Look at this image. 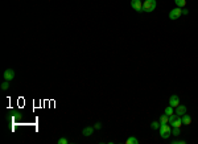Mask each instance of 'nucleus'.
<instances>
[{
	"mask_svg": "<svg viewBox=\"0 0 198 144\" xmlns=\"http://www.w3.org/2000/svg\"><path fill=\"white\" fill-rule=\"evenodd\" d=\"M3 75H4V79H7V81H12V79L15 78V70L13 69H7Z\"/></svg>",
	"mask_w": 198,
	"mask_h": 144,
	"instance_id": "39448f33",
	"label": "nucleus"
},
{
	"mask_svg": "<svg viewBox=\"0 0 198 144\" xmlns=\"http://www.w3.org/2000/svg\"><path fill=\"white\" fill-rule=\"evenodd\" d=\"M172 135V127H169L168 124H161L160 127V136L163 139H168V137Z\"/></svg>",
	"mask_w": 198,
	"mask_h": 144,
	"instance_id": "f03ea898",
	"label": "nucleus"
},
{
	"mask_svg": "<svg viewBox=\"0 0 198 144\" xmlns=\"http://www.w3.org/2000/svg\"><path fill=\"white\" fill-rule=\"evenodd\" d=\"M170 127H181L182 126V120H181V116H177V118L174 119V120L172 122V123H169Z\"/></svg>",
	"mask_w": 198,
	"mask_h": 144,
	"instance_id": "9d476101",
	"label": "nucleus"
},
{
	"mask_svg": "<svg viewBox=\"0 0 198 144\" xmlns=\"http://www.w3.org/2000/svg\"><path fill=\"white\" fill-rule=\"evenodd\" d=\"M156 10V0H145L143 3V12H153Z\"/></svg>",
	"mask_w": 198,
	"mask_h": 144,
	"instance_id": "f257e3e1",
	"label": "nucleus"
},
{
	"mask_svg": "<svg viewBox=\"0 0 198 144\" xmlns=\"http://www.w3.org/2000/svg\"><path fill=\"white\" fill-rule=\"evenodd\" d=\"M131 7L136 12H143V3L141 0H131Z\"/></svg>",
	"mask_w": 198,
	"mask_h": 144,
	"instance_id": "20e7f679",
	"label": "nucleus"
},
{
	"mask_svg": "<svg viewBox=\"0 0 198 144\" xmlns=\"http://www.w3.org/2000/svg\"><path fill=\"white\" fill-rule=\"evenodd\" d=\"M174 3L178 8H184L186 5V0H174Z\"/></svg>",
	"mask_w": 198,
	"mask_h": 144,
	"instance_id": "ddd939ff",
	"label": "nucleus"
},
{
	"mask_svg": "<svg viewBox=\"0 0 198 144\" xmlns=\"http://www.w3.org/2000/svg\"><path fill=\"white\" fill-rule=\"evenodd\" d=\"M58 144H68L69 142H68V139L66 137H61V139H58V142H57Z\"/></svg>",
	"mask_w": 198,
	"mask_h": 144,
	"instance_id": "a211bd4d",
	"label": "nucleus"
},
{
	"mask_svg": "<svg viewBox=\"0 0 198 144\" xmlns=\"http://www.w3.org/2000/svg\"><path fill=\"white\" fill-rule=\"evenodd\" d=\"M94 128H95V130H100V128H102V123H100V122H98V123L95 124V127H94Z\"/></svg>",
	"mask_w": 198,
	"mask_h": 144,
	"instance_id": "aec40b11",
	"label": "nucleus"
},
{
	"mask_svg": "<svg viewBox=\"0 0 198 144\" xmlns=\"http://www.w3.org/2000/svg\"><path fill=\"white\" fill-rule=\"evenodd\" d=\"M10 82H11V81H7V79L3 82V83H1V89H3V90H7V89L10 87Z\"/></svg>",
	"mask_w": 198,
	"mask_h": 144,
	"instance_id": "dca6fc26",
	"label": "nucleus"
},
{
	"mask_svg": "<svg viewBox=\"0 0 198 144\" xmlns=\"http://www.w3.org/2000/svg\"><path fill=\"white\" fill-rule=\"evenodd\" d=\"M176 114H177V116H182L184 114H186V107L178 105L177 107H176Z\"/></svg>",
	"mask_w": 198,
	"mask_h": 144,
	"instance_id": "1a4fd4ad",
	"label": "nucleus"
},
{
	"mask_svg": "<svg viewBox=\"0 0 198 144\" xmlns=\"http://www.w3.org/2000/svg\"><path fill=\"white\" fill-rule=\"evenodd\" d=\"M181 120H182V124L189 126V124H191V116L188 115V114H184L181 116Z\"/></svg>",
	"mask_w": 198,
	"mask_h": 144,
	"instance_id": "6e6552de",
	"label": "nucleus"
},
{
	"mask_svg": "<svg viewBox=\"0 0 198 144\" xmlns=\"http://www.w3.org/2000/svg\"><path fill=\"white\" fill-rule=\"evenodd\" d=\"M160 123H161V124H168V123H169V116L166 115V114L161 115V116H160Z\"/></svg>",
	"mask_w": 198,
	"mask_h": 144,
	"instance_id": "9b49d317",
	"label": "nucleus"
},
{
	"mask_svg": "<svg viewBox=\"0 0 198 144\" xmlns=\"http://www.w3.org/2000/svg\"><path fill=\"white\" fill-rule=\"evenodd\" d=\"M181 15H182V10L177 7V8H174V10H172L169 12V19L170 20H177Z\"/></svg>",
	"mask_w": 198,
	"mask_h": 144,
	"instance_id": "7ed1b4c3",
	"label": "nucleus"
},
{
	"mask_svg": "<svg viewBox=\"0 0 198 144\" xmlns=\"http://www.w3.org/2000/svg\"><path fill=\"white\" fill-rule=\"evenodd\" d=\"M180 105V98L177 95H172L169 98V106H172L173 109H176Z\"/></svg>",
	"mask_w": 198,
	"mask_h": 144,
	"instance_id": "423d86ee",
	"label": "nucleus"
},
{
	"mask_svg": "<svg viewBox=\"0 0 198 144\" xmlns=\"http://www.w3.org/2000/svg\"><path fill=\"white\" fill-rule=\"evenodd\" d=\"M173 130H172V134L174 135V136H178L180 135V132H181V131H180V127H172Z\"/></svg>",
	"mask_w": 198,
	"mask_h": 144,
	"instance_id": "f3484780",
	"label": "nucleus"
},
{
	"mask_svg": "<svg viewBox=\"0 0 198 144\" xmlns=\"http://www.w3.org/2000/svg\"><path fill=\"white\" fill-rule=\"evenodd\" d=\"M94 130H95V128H93V127H85L83 130H82V135H83V136H86V137H89V136L93 135Z\"/></svg>",
	"mask_w": 198,
	"mask_h": 144,
	"instance_id": "0eeeda50",
	"label": "nucleus"
},
{
	"mask_svg": "<svg viewBox=\"0 0 198 144\" xmlns=\"http://www.w3.org/2000/svg\"><path fill=\"white\" fill-rule=\"evenodd\" d=\"M165 114L168 115V116L174 114V112H173V107H172V106H168V107H166V109H165Z\"/></svg>",
	"mask_w": 198,
	"mask_h": 144,
	"instance_id": "2eb2a0df",
	"label": "nucleus"
},
{
	"mask_svg": "<svg viewBox=\"0 0 198 144\" xmlns=\"http://www.w3.org/2000/svg\"><path fill=\"white\" fill-rule=\"evenodd\" d=\"M139 143V140L136 139L135 136H130L128 139L126 140V144H138Z\"/></svg>",
	"mask_w": 198,
	"mask_h": 144,
	"instance_id": "f8f14e48",
	"label": "nucleus"
},
{
	"mask_svg": "<svg viewBox=\"0 0 198 144\" xmlns=\"http://www.w3.org/2000/svg\"><path fill=\"white\" fill-rule=\"evenodd\" d=\"M172 144H185L184 140H173Z\"/></svg>",
	"mask_w": 198,
	"mask_h": 144,
	"instance_id": "6ab92c4d",
	"label": "nucleus"
},
{
	"mask_svg": "<svg viewBox=\"0 0 198 144\" xmlns=\"http://www.w3.org/2000/svg\"><path fill=\"white\" fill-rule=\"evenodd\" d=\"M188 13H189V11L186 8H184V10H182V15H188Z\"/></svg>",
	"mask_w": 198,
	"mask_h": 144,
	"instance_id": "412c9836",
	"label": "nucleus"
},
{
	"mask_svg": "<svg viewBox=\"0 0 198 144\" xmlns=\"http://www.w3.org/2000/svg\"><path fill=\"white\" fill-rule=\"evenodd\" d=\"M160 127H161V123H160V122H157V120L152 122V124H151V128H152V130H160Z\"/></svg>",
	"mask_w": 198,
	"mask_h": 144,
	"instance_id": "4468645a",
	"label": "nucleus"
}]
</instances>
